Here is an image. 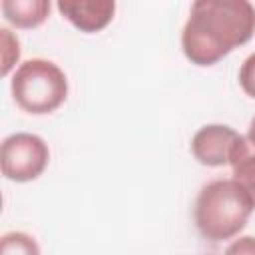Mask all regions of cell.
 I'll return each mask as SVG.
<instances>
[{"label": "cell", "instance_id": "obj_1", "mask_svg": "<svg viewBox=\"0 0 255 255\" xmlns=\"http://www.w3.org/2000/svg\"><path fill=\"white\" fill-rule=\"evenodd\" d=\"M255 34V6L247 0H197L181 32L185 58L213 66Z\"/></svg>", "mask_w": 255, "mask_h": 255}, {"label": "cell", "instance_id": "obj_2", "mask_svg": "<svg viewBox=\"0 0 255 255\" xmlns=\"http://www.w3.org/2000/svg\"><path fill=\"white\" fill-rule=\"evenodd\" d=\"M253 209L249 195L235 179H213L201 187L193 219L201 237L219 243L239 235Z\"/></svg>", "mask_w": 255, "mask_h": 255}, {"label": "cell", "instance_id": "obj_3", "mask_svg": "<svg viewBox=\"0 0 255 255\" xmlns=\"http://www.w3.org/2000/svg\"><path fill=\"white\" fill-rule=\"evenodd\" d=\"M10 92L18 108L34 116H44L56 112L66 102L68 78L52 60L32 58L16 68Z\"/></svg>", "mask_w": 255, "mask_h": 255}, {"label": "cell", "instance_id": "obj_4", "mask_svg": "<svg viewBox=\"0 0 255 255\" xmlns=\"http://www.w3.org/2000/svg\"><path fill=\"white\" fill-rule=\"evenodd\" d=\"M50 161L48 143L28 131H18L4 137L0 147V165L2 175L16 183L34 181L44 173Z\"/></svg>", "mask_w": 255, "mask_h": 255}, {"label": "cell", "instance_id": "obj_5", "mask_svg": "<svg viewBox=\"0 0 255 255\" xmlns=\"http://www.w3.org/2000/svg\"><path fill=\"white\" fill-rule=\"evenodd\" d=\"M249 147L247 139L233 128L223 124H209L199 128L191 137L193 157L207 167L233 165Z\"/></svg>", "mask_w": 255, "mask_h": 255}, {"label": "cell", "instance_id": "obj_6", "mask_svg": "<svg viewBox=\"0 0 255 255\" xmlns=\"http://www.w3.org/2000/svg\"><path fill=\"white\" fill-rule=\"evenodd\" d=\"M56 8L74 28L86 34L104 30L116 14L112 0H60Z\"/></svg>", "mask_w": 255, "mask_h": 255}, {"label": "cell", "instance_id": "obj_7", "mask_svg": "<svg viewBox=\"0 0 255 255\" xmlns=\"http://www.w3.org/2000/svg\"><path fill=\"white\" fill-rule=\"evenodd\" d=\"M4 18L16 28H38L50 14V0H4L0 4Z\"/></svg>", "mask_w": 255, "mask_h": 255}, {"label": "cell", "instance_id": "obj_8", "mask_svg": "<svg viewBox=\"0 0 255 255\" xmlns=\"http://www.w3.org/2000/svg\"><path fill=\"white\" fill-rule=\"evenodd\" d=\"M231 171H233V177L243 189L245 193L249 195L253 207H255V151L251 147H247L239 159L231 165Z\"/></svg>", "mask_w": 255, "mask_h": 255}, {"label": "cell", "instance_id": "obj_9", "mask_svg": "<svg viewBox=\"0 0 255 255\" xmlns=\"http://www.w3.org/2000/svg\"><path fill=\"white\" fill-rule=\"evenodd\" d=\"M0 255H40V247L32 235L24 231H10L0 239Z\"/></svg>", "mask_w": 255, "mask_h": 255}, {"label": "cell", "instance_id": "obj_10", "mask_svg": "<svg viewBox=\"0 0 255 255\" xmlns=\"http://www.w3.org/2000/svg\"><path fill=\"white\" fill-rule=\"evenodd\" d=\"M0 44H2V76H8L20 58V40L8 28H0Z\"/></svg>", "mask_w": 255, "mask_h": 255}, {"label": "cell", "instance_id": "obj_11", "mask_svg": "<svg viewBox=\"0 0 255 255\" xmlns=\"http://www.w3.org/2000/svg\"><path fill=\"white\" fill-rule=\"evenodd\" d=\"M239 86L247 96L255 98V52L249 54L239 68Z\"/></svg>", "mask_w": 255, "mask_h": 255}, {"label": "cell", "instance_id": "obj_12", "mask_svg": "<svg viewBox=\"0 0 255 255\" xmlns=\"http://www.w3.org/2000/svg\"><path fill=\"white\" fill-rule=\"evenodd\" d=\"M225 255H255V237L243 235V237L231 241L229 247L225 249Z\"/></svg>", "mask_w": 255, "mask_h": 255}, {"label": "cell", "instance_id": "obj_13", "mask_svg": "<svg viewBox=\"0 0 255 255\" xmlns=\"http://www.w3.org/2000/svg\"><path fill=\"white\" fill-rule=\"evenodd\" d=\"M245 139H247L249 147L255 151V118H253V120H251V124H249V129H247V135H245Z\"/></svg>", "mask_w": 255, "mask_h": 255}]
</instances>
